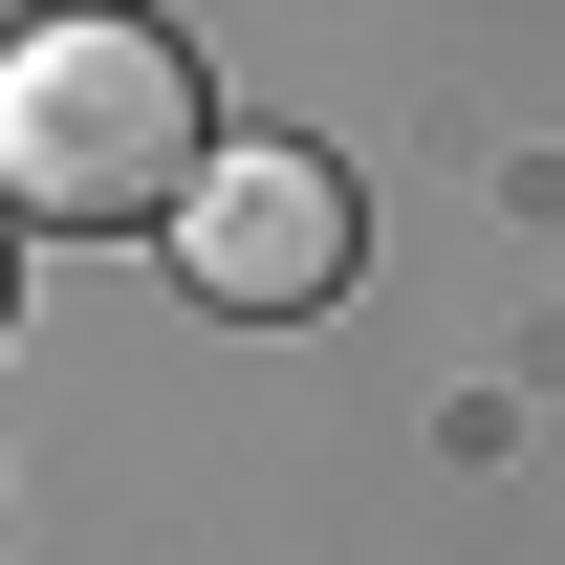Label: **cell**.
<instances>
[{
	"instance_id": "1",
	"label": "cell",
	"mask_w": 565,
	"mask_h": 565,
	"mask_svg": "<svg viewBox=\"0 0 565 565\" xmlns=\"http://www.w3.org/2000/svg\"><path fill=\"white\" fill-rule=\"evenodd\" d=\"M196 44L174 22H109V0H66V22H22L0 44V217H44V239H131V217L196 196Z\"/></svg>"
},
{
	"instance_id": "2",
	"label": "cell",
	"mask_w": 565,
	"mask_h": 565,
	"mask_svg": "<svg viewBox=\"0 0 565 565\" xmlns=\"http://www.w3.org/2000/svg\"><path fill=\"white\" fill-rule=\"evenodd\" d=\"M349 262H370V196L327 174V152H282V131H217L196 152L174 282H196L217 327H305V305H349Z\"/></svg>"
}]
</instances>
